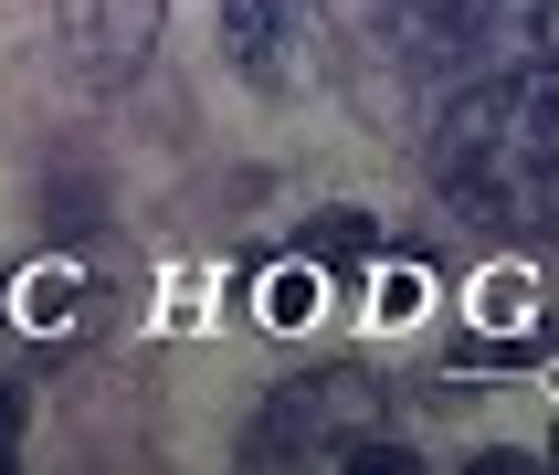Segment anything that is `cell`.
<instances>
[{
	"mask_svg": "<svg viewBox=\"0 0 559 475\" xmlns=\"http://www.w3.org/2000/svg\"><path fill=\"white\" fill-rule=\"evenodd\" d=\"M285 43H296V0H222V54L253 85H285Z\"/></svg>",
	"mask_w": 559,
	"mask_h": 475,
	"instance_id": "2",
	"label": "cell"
},
{
	"mask_svg": "<svg viewBox=\"0 0 559 475\" xmlns=\"http://www.w3.org/2000/svg\"><path fill=\"white\" fill-rule=\"evenodd\" d=\"M465 475H549V454H497V443H486Z\"/></svg>",
	"mask_w": 559,
	"mask_h": 475,
	"instance_id": "6",
	"label": "cell"
},
{
	"mask_svg": "<svg viewBox=\"0 0 559 475\" xmlns=\"http://www.w3.org/2000/svg\"><path fill=\"white\" fill-rule=\"evenodd\" d=\"M63 22H74V43H85V63H138L158 32V0H63Z\"/></svg>",
	"mask_w": 559,
	"mask_h": 475,
	"instance_id": "3",
	"label": "cell"
},
{
	"mask_svg": "<svg viewBox=\"0 0 559 475\" xmlns=\"http://www.w3.org/2000/svg\"><path fill=\"white\" fill-rule=\"evenodd\" d=\"M359 423H380V391L359 370H317V380H296V391L264 402V423H253V465H275V475L328 465V454H348V443H370Z\"/></svg>",
	"mask_w": 559,
	"mask_h": 475,
	"instance_id": "1",
	"label": "cell"
},
{
	"mask_svg": "<svg viewBox=\"0 0 559 475\" xmlns=\"http://www.w3.org/2000/svg\"><path fill=\"white\" fill-rule=\"evenodd\" d=\"M296 253L328 264V275H359V264L380 253V222H370V212H317L307 233H296Z\"/></svg>",
	"mask_w": 559,
	"mask_h": 475,
	"instance_id": "4",
	"label": "cell"
},
{
	"mask_svg": "<svg viewBox=\"0 0 559 475\" xmlns=\"http://www.w3.org/2000/svg\"><path fill=\"white\" fill-rule=\"evenodd\" d=\"M549 475H559V434H549Z\"/></svg>",
	"mask_w": 559,
	"mask_h": 475,
	"instance_id": "9",
	"label": "cell"
},
{
	"mask_svg": "<svg viewBox=\"0 0 559 475\" xmlns=\"http://www.w3.org/2000/svg\"><path fill=\"white\" fill-rule=\"evenodd\" d=\"M0 475H11V443H0Z\"/></svg>",
	"mask_w": 559,
	"mask_h": 475,
	"instance_id": "10",
	"label": "cell"
},
{
	"mask_svg": "<svg viewBox=\"0 0 559 475\" xmlns=\"http://www.w3.org/2000/svg\"><path fill=\"white\" fill-rule=\"evenodd\" d=\"M0 443H22V391L0 380Z\"/></svg>",
	"mask_w": 559,
	"mask_h": 475,
	"instance_id": "8",
	"label": "cell"
},
{
	"mask_svg": "<svg viewBox=\"0 0 559 475\" xmlns=\"http://www.w3.org/2000/svg\"><path fill=\"white\" fill-rule=\"evenodd\" d=\"M338 475H423V454H412V443H348V454H338Z\"/></svg>",
	"mask_w": 559,
	"mask_h": 475,
	"instance_id": "5",
	"label": "cell"
},
{
	"mask_svg": "<svg viewBox=\"0 0 559 475\" xmlns=\"http://www.w3.org/2000/svg\"><path fill=\"white\" fill-rule=\"evenodd\" d=\"M518 22H528V43H549V54H559V0H518Z\"/></svg>",
	"mask_w": 559,
	"mask_h": 475,
	"instance_id": "7",
	"label": "cell"
}]
</instances>
